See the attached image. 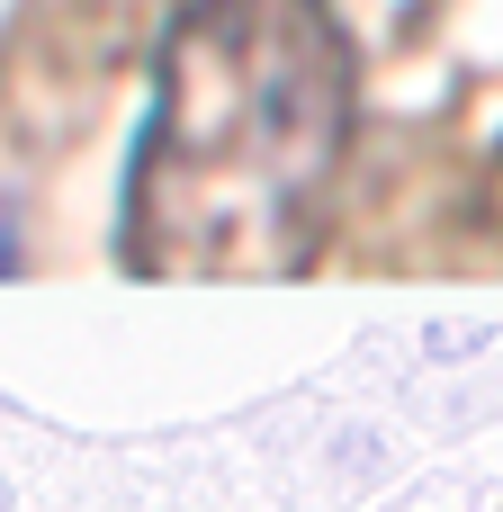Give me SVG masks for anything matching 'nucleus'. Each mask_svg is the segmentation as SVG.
Masks as SVG:
<instances>
[{
    "instance_id": "obj_1",
    "label": "nucleus",
    "mask_w": 503,
    "mask_h": 512,
    "mask_svg": "<svg viewBox=\"0 0 503 512\" xmlns=\"http://www.w3.org/2000/svg\"><path fill=\"white\" fill-rule=\"evenodd\" d=\"M342 135V63L306 0H207L180 18L162 72V126L180 162L234 144V207H288L315 189Z\"/></svg>"
},
{
    "instance_id": "obj_2",
    "label": "nucleus",
    "mask_w": 503,
    "mask_h": 512,
    "mask_svg": "<svg viewBox=\"0 0 503 512\" xmlns=\"http://www.w3.org/2000/svg\"><path fill=\"white\" fill-rule=\"evenodd\" d=\"M0 512H9V486H0Z\"/></svg>"
}]
</instances>
